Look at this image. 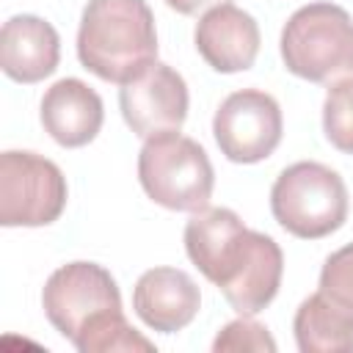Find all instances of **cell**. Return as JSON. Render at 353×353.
Masks as SVG:
<instances>
[{
	"label": "cell",
	"mask_w": 353,
	"mask_h": 353,
	"mask_svg": "<svg viewBox=\"0 0 353 353\" xmlns=\"http://www.w3.org/2000/svg\"><path fill=\"white\" fill-rule=\"evenodd\" d=\"M44 132L66 149L91 143L105 121L102 97L77 77H63L52 83L41 97L39 110Z\"/></svg>",
	"instance_id": "12"
},
{
	"label": "cell",
	"mask_w": 353,
	"mask_h": 353,
	"mask_svg": "<svg viewBox=\"0 0 353 353\" xmlns=\"http://www.w3.org/2000/svg\"><path fill=\"white\" fill-rule=\"evenodd\" d=\"M323 132L334 149L353 154V77L334 80L325 91Z\"/></svg>",
	"instance_id": "15"
},
{
	"label": "cell",
	"mask_w": 353,
	"mask_h": 353,
	"mask_svg": "<svg viewBox=\"0 0 353 353\" xmlns=\"http://www.w3.org/2000/svg\"><path fill=\"white\" fill-rule=\"evenodd\" d=\"M188 259L240 314H259L279 292L284 254L279 243L248 229L229 207H204L185 223Z\"/></svg>",
	"instance_id": "1"
},
{
	"label": "cell",
	"mask_w": 353,
	"mask_h": 353,
	"mask_svg": "<svg viewBox=\"0 0 353 353\" xmlns=\"http://www.w3.org/2000/svg\"><path fill=\"white\" fill-rule=\"evenodd\" d=\"M69 199L63 171L25 149L0 154V223L3 226H50L61 218Z\"/></svg>",
	"instance_id": "7"
},
{
	"label": "cell",
	"mask_w": 353,
	"mask_h": 353,
	"mask_svg": "<svg viewBox=\"0 0 353 353\" xmlns=\"http://www.w3.org/2000/svg\"><path fill=\"white\" fill-rule=\"evenodd\" d=\"M201 306L196 281L179 268H152L132 287V309L160 334H176L193 323Z\"/></svg>",
	"instance_id": "11"
},
{
	"label": "cell",
	"mask_w": 353,
	"mask_h": 353,
	"mask_svg": "<svg viewBox=\"0 0 353 353\" xmlns=\"http://www.w3.org/2000/svg\"><path fill=\"white\" fill-rule=\"evenodd\" d=\"M41 306L52 328L80 353H154V342L127 323L116 279L97 262L77 259L52 270Z\"/></svg>",
	"instance_id": "2"
},
{
	"label": "cell",
	"mask_w": 353,
	"mask_h": 353,
	"mask_svg": "<svg viewBox=\"0 0 353 353\" xmlns=\"http://www.w3.org/2000/svg\"><path fill=\"white\" fill-rule=\"evenodd\" d=\"M281 61L287 72L309 83L353 77V19L336 3L301 6L281 28Z\"/></svg>",
	"instance_id": "4"
},
{
	"label": "cell",
	"mask_w": 353,
	"mask_h": 353,
	"mask_svg": "<svg viewBox=\"0 0 353 353\" xmlns=\"http://www.w3.org/2000/svg\"><path fill=\"white\" fill-rule=\"evenodd\" d=\"M292 331L301 353H350L353 309L317 290L301 301L292 317Z\"/></svg>",
	"instance_id": "14"
},
{
	"label": "cell",
	"mask_w": 353,
	"mask_h": 353,
	"mask_svg": "<svg viewBox=\"0 0 353 353\" xmlns=\"http://www.w3.org/2000/svg\"><path fill=\"white\" fill-rule=\"evenodd\" d=\"M221 3H229V0H165L168 8H174L176 14H199V11H210L212 6H221Z\"/></svg>",
	"instance_id": "18"
},
{
	"label": "cell",
	"mask_w": 353,
	"mask_h": 353,
	"mask_svg": "<svg viewBox=\"0 0 353 353\" xmlns=\"http://www.w3.org/2000/svg\"><path fill=\"white\" fill-rule=\"evenodd\" d=\"M77 58L99 80L124 85L157 61L154 14L146 0H88L77 30Z\"/></svg>",
	"instance_id": "3"
},
{
	"label": "cell",
	"mask_w": 353,
	"mask_h": 353,
	"mask_svg": "<svg viewBox=\"0 0 353 353\" xmlns=\"http://www.w3.org/2000/svg\"><path fill=\"white\" fill-rule=\"evenodd\" d=\"M199 55L221 74L245 72L259 55V25L256 19L237 8L234 3L212 6L201 14L193 33Z\"/></svg>",
	"instance_id": "10"
},
{
	"label": "cell",
	"mask_w": 353,
	"mask_h": 353,
	"mask_svg": "<svg viewBox=\"0 0 353 353\" xmlns=\"http://www.w3.org/2000/svg\"><path fill=\"white\" fill-rule=\"evenodd\" d=\"M138 182L154 204L174 212H199L210 207L215 171L199 141L168 130L143 141Z\"/></svg>",
	"instance_id": "5"
},
{
	"label": "cell",
	"mask_w": 353,
	"mask_h": 353,
	"mask_svg": "<svg viewBox=\"0 0 353 353\" xmlns=\"http://www.w3.org/2000/svg\"><path fill=\"white\" fill-rule=\"evenodd\" d=\"M281 108L259 88H240L229 94L212 116V135L221 154L243 165L270 157L281 143Z\"/></svg>",
	"instance_id": "8"
},
{
	"label": "cell",
	"mask_w": 353,
	"mask_h": 353,
	"mask_svg": "<svg viewBox=\"0 0 353 353\" xmlns=\"http://www.w3.org/2000/svg\"><path fill=\"white\" fill-rule=\"evenodd\" d=\"M270 212L276 223L292 237H328L347 221L345 179L317 160L292 163L276 176L270 188Z\"/></svg>",
	"instance_id": "6"
},
{
	"label": "cell",
	"mask_w": 353,
	"mask_h": 353,
	"mask_svg": "<svg viewBox=\"0 0 353 353\" xmlns=\"http://www.w3.org/2000/svg\"><path fill=\"white\" fill-rule=\"evenodd\" d=\"M320 292L353 309V243L325 256L320 270Z\"/></svg>",
	"instance_id": "17"
},
{
	"label": "cell",
	"mask_w": 353,
	"mask_h": 353,
	"mask_svg": "<svg viewBox=\"0 0 353 353\" xmlns=\"http://www.w3.org/2000/svg\"><path fill=\"white\" fill-rule=\"evenodd\" d=\"M188 105L190 94L185 77L163 61L149 63L119 88L121 116L127 127L143 141L157 132L182 130L188 119Z\"/></svg>",
	"instance_id": "9"
},
{
	"label": "cell",
	"mask_w": 353,
	"mask_h": 353,
	"mask_svg": "<svg viewBox=\"0 0 353 353\" xmlns=\"http://www.w3.org/2000/svg\"><path fill=\"white\" fill-rule=\"evenodd\" d=\"M215 353H226V350H254V353H273L276 350V339L270 336V331L251 320V314H240L237 320L226 323L215 342H212Z\"/></svg>",
	"instance_id": "16"
},
{
	"label": "cell",
	"mask_w": 353,
	"mask_h": 353,
	"mask_svg": "<svg viewBox=\"0 0 353 353\" xmlns=\"http://www.w3.org/2000/svg\"><path fill=\"white\" fill-rule=\"evenodd\" d=\"M61 39L58 30L36 17L17 14L0 30V69L17 83H39L58 69Z\"/></svg>",
	"instance_id": "13"
}]
</instances>
